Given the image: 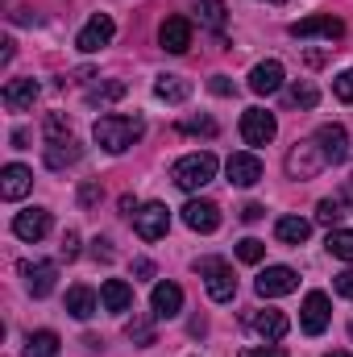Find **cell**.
I'll list each match as a JSON object with an SVG mask.
<instances>
[{
  "label": "cell",
  "mask_w": 353,
  "mask_h": 357,
  "mask_svg": "<svg viewBox=\"0 0 353 357\" xmlns=\"http://www.w3.org/2000/svg\"><path fill=\"white\" fill-rule=\"evenodd\" d=\"M91 137H96L108 154H125L129 146H137V142L146 137V121H142V116H121V112H108V116H100V121H96Z\"/></svg>",
  "instance_id": "obj_1"
},
{
  "label": "cell",
  "mask_w": 353,
  "mask_h": 357,
  "mask_svg": "<svg viewBox=\"0 0 353 357\" xmlns=\"http://www.w3.org/2000/svg\"><path fill=\"white\" fill-rule=\"evenodd\" d=\"M171 178H175L183 191H200L216 178V154L200 150V154H183L175 167H171Z\"/></svg>",
  "instance_id": "obj_2"
},
{
  "label": "cell",
  "mask_w": 353,
  "mask_h": 357,
  "mask_svg": "<svg viewBox=\"0 0 353 357\" xmlns=\"http://www.w3.org/2000/svg\"><path fill=\"white\" fill-rule=\"evenodd\" d=\"M200 274H204V287H208V299H212V303H233L237 278H233V266H229V262L204 258V262H200Z\"/></svg>",
  "instance_id": "obj_3"
},
{
  "label": "cell",
  "mask_w": 353,
  "mask_h": 357,
  "mask_svg": "<svg viewBox=\"0 0 353 357\" xmlns=\"http://www.w3.org/2000/svg\"><path fill=\"white\" fill-rule=\"evenodd\" d=\"M324 167H329V158H324V150H320L316 137H312V142H299V146L287 154V175L291 178H316Z\"/></svg>",
  "instance_id": "obj_4"
},
{
  "label": "cell",
  "mask_w": 353,
  "mask_h": 357,
  "mask_svg": "<svg viewBox=\"0 0 353 357\" xmlns=\"http://www.w3.org/2000/svg\"><path fill=\"white\" fill-rule=\"evenodd\" d=\"M133 229H137L142 241L167 237V229H171V208H167V204H142V208L133 212Z\"/></svg>",
  "instance_id": "obj_5"
},
{
  "label": "cell",
  "mask_w": 353,
  "mask_h": 357,
  "mask_svg": "<svg viewBox=\"0 0 353 357\" xmlns=\"http://www.w3.org/2000/svg\"><path fill=\"white\" fill-rule=\"evenodd\" d=\"M274 133H278L274 112H266V108H246L241 112V137H246V146H270Z\"/></svg>",
  "instance_id": "obj_6"
},
{
  "label": "cell",
  "mask_w": 353,
  "mask_h": 357,
  "mask_svg": "<svg viewBox=\"0 0 353 357\" xmlns=\"http://www.w3.org/2000/svg\"><path fill=\"white\" fill-rule=\"evenodd\" d=\"M299 287V274L291 266H266L258 278H254V291L262 295V299H278V295H291Z\"/></svg>",
  "instance_id": "obj_7"
},
{
  "label": "cell",
  "mask_w": 353,
  "mask_h": 357,
  "mask_svg": "<svg viewBox=\"0 0 353 357\" xmlns=\"http://www.w3.org/2000/svg\"><path fill=\"white\" fill-rule=\"evenodd\" d=\"M329 320H333L329 295H324V291H312V295L303 299V312H299V328H303L308 337H320V333L329 328Z\"/></svg>",
  "instance_id": "obj_8"
},
{
  "label": "cell",
  "mask_w": 353,
  "mask_h": 357,
  "mask_svg": "<svg viewBox=\"0 0 353 357\" xmlns=\"http://www.w3.org/2000/svg\"><path fill=\"white\" fill-rule=\"evenodd\" d=\"M112 33H117V25H112V17L108 13H96L88 25L80 29V38H75V46L84 50V54H96V50H104L108 42H112Z\"/></svg>",
  "instance_id": "obj_9"
},
{
  "label": "cell",
  "mask_w": 353,
  "mask_h": 357,
  "mask_svg": "<svg viewBox=\"0 0 353 357\" xmlns=\"http://www.w3.org/2000/svg\"><path fill=\"white\" fill-rule=\"evenodd\" d=\"M183 225L195 233H216L220 229V208L212 199H187L183 204Z\"/></svg>",
  "instance_id": "obj_10"
},
{
  "label": "cell",
  "mask_w": 353,
  "mask_h": 357,
  "mask_svg": "<svg viewBox=\"0 0 353 357\" xmlns=\"http://www.w3.org/2000/svg\"><path fill=\"white\" fill-rule=\"evenodd\" d=\"M225 171H229V183H233V187H254V183L262 178V158L250 154V150H241V154H229Z\"/></svg>",
  "instance_id": "obj_11"
},
{
  "label": "cell",
  "mask_w": 353,
  "mask_h": 357,
  "mask_svg": "<svg viewBox=\"0 0 353 357\" xmlns=\"http://www.w3.org/2000/svg\"><path fill=\"white\" fill-rule=\"evenodd\" d=\"M345 33V25L337 21V17H303V21H295L291 25V38H324V42H337Z\"/></svg>",
  "instance_id": "obj_12"
},
{
  "label": "cell",
  "mask_w": 353,
  "mask_h": 357,
  "mask_svg": "<svg viewBox=\"0 0 353 357\" xmlns=\"http://www.w3.org/2000/svg\"><path fill=\"white\" fill-rule=\"evenodd\" d=\"M13 233H17L21 241H42V237L50 233V212H46V208H25V212H17V216H13Z\"/></svg>",
  "instance_id": "obj_13"
},
{
  "label": "cell",
  "mask_w": 353,
  "mask_h": 357,
  "mask_svg": "<svg viewBox=\"0 0 353 357\" xmlns=\"http://www.w3.org/2000/svg\"><path fill=\"white\" fill-rule=\"evenodd\" d=\"M21 274H25V287L33 299H46L54 291V278H59V266L54 262H21Z\"/></svg>",
  "instance_id": "obj_14"
},
{
  "label": "cell",
  "mask_w": 353,
  "mask_h": 357,
  "mask_svg": "<svg viewBox=\"0 0 353 357\" xmlns=\"http://www.w3.org/2000/svg\"><path fill=\"white\" fill-rule=\"evenodd\" d=\"M316 142H320L329 167L350 158V133H345V125H320V129H316Z\"/></svg>",
  "instance_id": "obj_15"
},
{
  "label": "cell",
  "mask_w": 353,
  "mask_h": 357,
  "mask_svg": "<svg viewBox=\"0 0 353 357\" xmlns=\"http://www.w3.org/2000/svg\"><path fill=\"white\" fill-rule=\"evenodd\" d=\"M150 307H154L158 320H175L179 312H183V287L179 282H158L154 295H150Z\"/></svg>",
  "instance_id": "obj_16"
},
{
  "label": "cell",
  "mask_w": 353,
  "mask_h": 357,
  "mask_svg": "<svg viewBox=\"0 0 353 357\" xmlns=\"http://www.w3.org/2000/svg\"><path fill=\"white\" fill-rule=\"evenodd\" d=\"M283 79H287L283 63H278V59H266V63H258V67L250 71V91H258V96H274V91L283 88Z\"/></svg>",
  "instance_id": "obj_17"
},
{
  "label": "cell",
  "mask_w": 353,
  "mask_h": 357,
  "mask_svg": "<svg viewBox=\"0 0 353 357\" xmlns=\"http://www.w3.org/2000/svg\"><path fill=\"white\" fill-rule=\"evenodd\" d=\"M38 79H8L4 91H0V100H4V108L8 112H25V108H33V100H38Z\"/></svg>",
  "instance_id": "obj_18"
},
{
  "label": "cell",
  "mask_w": 353,
  "mask_h": 357,
  "mask_svg": "<svg viewBox=\"0 0 353 357\" xmlns=\"http://www.w3.org/2000/svg\"><path fill=\"white\" fill-rule=\"evenodd\" d=\"M29 187H33V171H29V167L8 162V167L0 171V195H4V199H21V195H29Z\"/></svg>",
  "instance_id": "obj_19"
},
{
  "label": "cell",
  "mask_w": 353,
  "mask_h": 357,
  "mask_svg": "<svg viewBox=\"0 0 353 357\" xmlns=\"http://www.w3.org/2000/svg\"><path fill=\"white\" fill-rule=\"evenodd\" d=\"M158 42H163V50L183 54V50L191 46V21H187V17H167L163 29H158Z\"/></svg>",
  "instance_id": "obj_20"
},
{
  "label": "cell",
  "mask_w": 353,
  "mask_h": 357,
  "mask_svg": "<svg viewBox=\"0 0 353 357\" xmlns=\"http://www.w3.org/2000/svg\"><path fill=\"white\" fill-rule=\"evenodd\" d=\"M100 303H104V312H129V307H133V287L121 282V278H104Z\"/></svg>",
  "instance_id": "obj_21"
},
{
  "label": "cell",
  "mask_w": 353,
  "mask_h": 357,
  "mask_svg": "<svg viewBox=\"0 0 353 357\" xmlns=\"http://www.w3.org/2000/svg\"><path fill=\"white\" fill-rule=\"evenodd\" d=\"M250 328H254L262 341H283L291 324H287L283 312H270V307H266V312H254V316H250Z\"/></svg>",
  "instance_id": "obj_22"
},
{
  "label": "cell",
  "mask_w": 353,
  "mask_h": 357,
  "mask_svg": "<svg viewBox=\"0 0 353 357\" xmlns=\"http://www.w3.org/2000/svg\"><path fill=\"white\" fill-rule=\"evenodd\" d=\"M274 237H278L283 245H303V241L312 237V225H308L303 216H283V220L274 225Z\"/></svg>",
  "instance_id": "obj_23"
},
{
  "label": "cell",
  "mask_w": 353,
  "mask_h": 357,
  "mask_svg": "<svg viewBox=\"0 0 353 357\" xmlns=\"http://www.w3.org/2000/svg\"><path fill=\"white\" fill-rule=\"evenodd\" d=\"M80 158H84V150L75 146V137L46 146V167H50V171H63V167H71V162H80Z\"/></svg>",
  "instance_id": "obj_24"
},
{
  "label": "cell",
  "mask_w": 353,
  "mask_h": 357,
  "mask_svg": "<svg viewBox=\"0 0 353 357\" xmlns=\"http://www.w3.org/2000/svg\"><path fill=\"white\" fill-rule=\"evenodd\" d=\"M154 96L167 100V104H183V100L191 96V84H187L183 75H158V79H154Z\"/></svg>",
  "instance_id": "obj_25"
},
{
  "label": "cell",
  "mask_w": 353,
  "mask_h": 357,
  "mask_svg": "<svg viewBox=\"0 0 353 357\" xmlns=\"http://www.w3.org/2000/svg\"><path fill=\"white\" fill-rule=\"evenodd\" d=\"M350 208H353V199H341V195H329V199H320V204H316V220L333 229V225H341V220L350 216Z\"/></svg>",
  "instance_id": "obj_26"
},
{
  "label": "cell",
  "mask_w": 353,
  "mask_h": 357,
  "mask_svg": "<svg viewBox=\"0 0 353 357\" xmlns=\"http://www.w3.org/2000/svg\"><path fill=\"white\" fill-rule=\"evenodd\" d=\"M67 312H71L75 320H91V316H96V291H91V287H71V291H67Z\"/></svg>",
  "instance_id": "obj_27"
},
{
  "label": "cell",
  "mask_w": 353,
  "mask_h": 357,
  "mask_svg": "<svg viewBox=\"0 0 353 357\" xmlns=\"http://www.w3.org/2000/svg\"><path fill=\"white\" fill-rule=\"evenodd\" d=\"M25 357H59V333L38 328L25 337Z\"/></svg>",
  "instance_id": "obj_28"
},
{
  "label": "cell",
  "mask_w": 353,
  "mask_h": 357,
  "mask_svg": "<svg viewBox=\"0 0 353 357\" xmlns=\"http://www.w3.org/2000/svg\"><path fill=\"white\" fill-rule=\"evenodd\" d=\"M125 91H129V84H125V79H112V84H96V88H91L88 96H84V100H88L91 108H104V104L121 100Z\"/></svg>",
  "instance_id": "obj_29"
},
{
  "label": "cell",
  "mask_w": 353,
  "mask_h": 357,
  "mask_svg": "<svg viewBox=\"0 0 353 357\" xmlns=\"http://www.w3.org/2000/svg\"><path fill=\"white\" fill-rule=\"evenodd\" d=\"M200 21L208 25V29H225V21H229V13H225V0H200Z\"/></svg>",
  "instance_id": "obj_30"
},
{
  "label": "cell",
  "mask_w": 353,
  "mask_h": 357,
  "mask_svg": "<svg viewBox=\"0 0 353 357\" xmlns=\"http://www.w3.org/2000/svg\"><path fill=\"white\" fill-rule=\"evenodd\" d=\"M329 254L341 258V262H353V229H333L329 233Z\"/></svg>",
  "instance_id": "obj_31"
},
{
  "label": "cell",
  "mask_w": 353,
  "mask_h": 357,
  "mask_svg": "<svg viewBox=\"0 0 353 357\" xmlns=\"http://www.w3.org/2000/svg\"><path fill=\"white\" fill-rule=\"evenodd\" d=\"M125 337H129L133 345H154V320H146V316H133V320L125 324Z\"/></svg>",
  "instance_id": "obj_32"
},
{
  "label": "cell",
  "mask_w": 353,
  "mask_h": 357,
  "mask_svg": "<svg viewBox=\"0 0 353 357\" xmlns=\"http://www.w3.org/2000/svg\"><path fill=\"white\" fill-rule=\"evenodd\" d=\"M316 100H320V91L312 88L308 79H299V84L287 88V104H295V108H316Z\"/></svg>",
  "instance_id": "obj_33"
},
{
  "label": "cell",
  "mask_w": 353,
  "mask_h": 357,
  "mask_svg": "<svg viewBox=\"0 0 353 357\" xmlns=\"http://www.w3.org/2000/svg\"><path fill=\"white\" fill-rule=\"evenodd\" d=\"M46 142H71V125L63 112H50L46 116Z\"/></svg>",
  "instance_id": "obj_34"
},
{
  "label": "cell",
  "mask_w": 353,
  "mask_h": 357,
  "mask_svg": "<svg viewBox=\"0 0 353 357\" xmlns=\"http://www.w3.org/2000/svg\"><path fill=\"white\" fill-rule=\"evenodd\" d=\"M179 129L183 133H200V137H216V121L212 116H187V121H179Z\"/></svg>",
  "instance_id": "obj_35"
},
{
  "label": "cell",
  "mask_w": 353,
  "mask_h": 357,
  "mask_svg": "<svg viewBox=\"0 0 353 357\" xmlns=\"http://www.w3.org/2000/svg\"><path fill=\"white\" fill-rule=\"evenodd\" d=\"M262 254H266V241H258V237L237 241V258H241V262H262Z\"/></svg>",
  "instance_id": "obj_36"
},
{
  "label": "cell",
  "mask_w": 353,
  "mask_h": 357,
  "mask_svg": "<svg viewBox=\"0 0 353 357\" xmlns=\"http://www.w3.org/2000/svg\"><path fill=\"white\" fill-rule=\"evenodd\" d=\"M333 91H337V100L353 104V67H350V71H341V75L333 79Z\"/></svg>",
  "instance_id": "obj_37"
},
{
  "label": "cell",
  "mask_w": 353,
  "mask_h": 357,
  "mask_svg": "<svg viewBox=\"0 0 353 357\" xmlns=\"http://www.w3.org/2000/svg\"><path fill=\"white\" fill-rule=\"evenodd\" d=\"M91 258H96V262H112V241H108V237H96V241H91Z\"/></svg>",
  "instance_id": "obj_38"
},
{
  "label": "cell",
  "mask_w": 353,
  "mask_h": 357,
  "mask_svg": "<svg viewBox=\"0 0 353 357\" xmlns=\"http://www.w3.org/2000/svg\"><path fill=\"white\" fill-rule=\"evenodd\" d=\"M333 287H337V295H345V299H353V270H341V274L333 278Z\"/></svg>",
  "instance_id": "obj_39"
},
{
  "label": "cell",
  "mask_w": 353,
  "mask_h": 357,
  "mask_svg": "<svg viewBox=\"0 0 353 357\" xmlns=\"http://www.w3.org/2000/svg\"><path fill=\"white\" fill-rule=\"evenodd\" d=\"M63 258H67V262L80 258V233H67V237H63Z\"/></svg>",
  "instance_id": "obj_40"
},
{
  "label": "cell",
  "mask_w": 353,
  "mask_h": 357,
  "mask_svg": "<svg viewBox=\"0 0 353 357\" xmlns=\"http://www.w3.org/2000/svg\"><path fill=\"white\" fill-rule=\"evenodd\" d=\"M96 199H100V187H96V183H84V187H80V208H91Z\"/></svg>",
  "instance_id": "obj_41"
},
{
  "label": "cell",
  "mask_w": 353,
  "mask_h": 357,
  "mask_svg": "<svg viewBox=\"0 0 353 357\" xmlns=\"http://www.w3.org/2000/svg\"><path fill=\"white\" fill-rule=\"evenodd\" d=\"M241 357H287L278 345H258V349H241Z\"/></svg>",
  "instance_id": "obj_42"
},
{
  "label": "cell",
  "mask_w": 353,
  "mask_h": 357,
  "mask_svg": "<svg viewBox=\"0 0 353 357\" xmlns=\"http://www.w3.org/2000/svg\"><path fill=\"white\" fill-rule=\"evenodd\" d=\"M208 88L216 91V96H233V84H229V75H212V79H208Z\"/></svg>",
  "instance_id": "obj_43"
},
{
  "label": "cell",
  "mask_w": 353,
  "mask_h": 357,
  "mask_svg": "<svg viewBox=\"0 0 353 357\" xmlns=\"http://www.w3.org/2000/svg\"><path fill=\"white\" fill-rule=\"evenodd\" d=\"M262 204H246V208H241V220H250V225H254V220H262Z\"/></svg>",
  "instance_id": "obj_44"
},
{
  "label": "cell",
  "mask_w": 353,
  "mask_h": 357,
  "mask_svg": "<svg viewBox=\"0 0 353 357\" xmlns=\"http://www.w3.org/2000/svg\"><path fill=\"white\" fill-rule=\"evenodd\" d=\"M133 274H142V278H150V274H154V262H150V258H137V262H133Z\"/></svg>",
  "instance_id": "obj_45"
},
{
  "label": "cell",
  "mask_w": 353,
  "mask_h": 357,
  "mask_svg": "<svg viewBox=\"0 0 353 357\" xmlns=\"http://www.w3.org/2000/svg\"><path fill=\"white\" fill-rule=\"evenodd\" d=\"M25 142H29V133H25V129H13V146L25 150Z\"/></svg>",
  "instance_id": "obj_46"
},
{
  "label": "cell",
  "mask_w": 353,
  "mask_h": 357,
  "mask_svg": "<svg viewBox=\"0 0 353 357\" xmlns=\"http://www.w3.org/2000/svg\"><path fill=\"white\" fill-rule=\"evenodd\" d=\"M121 212H129V216H133V212H137V199H133V195H121Z\"/></svg>",
  "instance_id": "obj_47"
},
{
  "label": "cell",
  "mask_w": 353,
  "mask_h": 357,
  "mask_svg": "<svg viewBox=\"0 0 353 357\" xmlns=\"http://www.w3.org/2000/svg\"><path fill=\"white\" fill-rule=\"evenodd\" d=\"M329 357H353V354H329Z\"/></svg>",
  "instance_id": "obj_48"
},
{
  "label": "cell",
  "mask_w": 353,
  "mask_h": 357,
  "mask_svg": "<svg viewBox=\"0 0 353 357\" xmlns=\"http://www.w3.org/2000/svg\"><path fill=\"white\" fill-rule=\"evenodd\" d=\"M350 337H353V324H350Z\"/></svg>",
  "instance_id": "obj_49"
}]
</instances>
